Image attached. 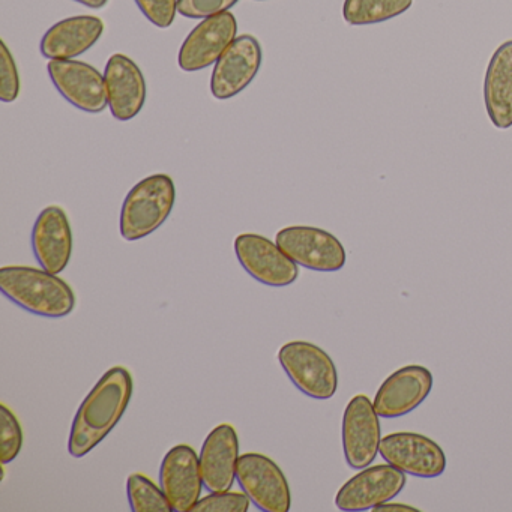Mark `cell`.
Listing matches in <instances>:
<instances>
[{"label":"cell","instance_id":"obj_1","mask_svg":"<svg viewBox=\"0 0 512 512\" xmlns=\"http://www.w3.org/2000/svg\"><path fill=\"white\" fill-rule=\"evenodd\" d=\"M134 379L122 365L110 368L82 401L71 425L68 452L83 458L94 451L121 421L130 406Z\"/></svg>","mask_w":512,"mask_h":512},{"label":"cell","instance_id":"obj_2","mask_svg":"<svg viewBox=\"0 0 512 512\" xmlns=\"http://www.w3.org/2000/svg\"><path fill=\"white\" fill-rule=\"evenodd\" d=\"M0 290L22 310L47 319L70 316L76 308V293L70 284L43 268L4 266Z\"/></svg>","mask_w":512,"mask_h":512},{"label":"cell","instance_id":"obj_3","mask_svg":"<svg viewBox=\"0 0 512 512\" xmlns=\"http://www.w3.org/2000/svg\"><path fill=\"white\" fill-rule=\"evenodd\" d=\"M176 202L175 182L157 173L142 179L125 197L119 218L121 236L128 242L140 241L157 232L172 214Z\"/></svg>","mask_w":512,"mask_h":512},{"label":"cell","instance_id":"obj_4","mask_svg":"<svg viewBox=\"0 0 512 512\" xmlns=\"http://www.w3.org/2000/svg\"><path fill=\"white\" fill-rule=\"evenodd\" d=\"M278 362L290 382L307 397L329 400L337 392V367L322 347L310 341H290L278 352Z\"/></svg>","mask_w":512,"mask_h":512},{"label":"cell","instance_id":"obj_5","mask_svg":"<svg viewBox=\"0 0 512 512\" xmlns=\"http://www.w3.org/2000/svg\"><path fill=\"white\" fill-rule=\"evenodd\" d=\"M236 481L262 512H289L292 491L281 467L268 455L259 452L242 454L238 460Z\"/></svg>","mask_w":512,"mask_h":512},{"label":"cell","instance_id":"obj_6","mask_svg":"<svg viewBox=\"0 0 512 512\" xmlns=\"http://www.w3.org/2000/svg\"><path fill=\"white\" fill-rule=\"evenodd\" d=\"M275 242L298 266L316 272H337L346 265L347 254L340 239L319 227H284Z\"/></svg>","mask_w":512,"mask_h":512},{"label":"cell","instance_id":"obj_7","mask_svg":"<svg viewBox=\"0 0 512 512\" xmlns=\"http://www.w3.org/2000/svg\"><path fill=\"white\" fill-rule=\"evenodd\" d=\"M238 262L250 277L269 287H287L299 277V268L277 242L257 233H242L235 239Z\"/></svg>","mask_w":512,"mask_h":512},{"label":"cell","instance_id":"obj_8","mask_svg":"<svg viewBox=\"0 0 512 512\" xmlns=\"http://www.w3.org/2000/svg\"><path fill=\"white\" fill-rule=\"evenodd\" d=\"M379 418L367 395H355L347 404L341 424V440L344 458L352 469H365L376 460L382 442Z\"/></svg>","mask_w":512,"mask_h":512},{"label":"cell","instance_id":"obj_9","mask_svg":"<svg viewBox=\"0 0 512 512\" xmlns=\"http://www.w3.org/2000/svg\"><path fill=\"white\" fill-rule=\"evenodd\" d=\"M406 484V473L392 464L368 466L338 490L335 505L340 511H368L397 497Z\"/></svg>","mask_w":512,"mask_h":512},{"label":"cell","instance_id":"obj_10","mask_svg":"<svg viewBox=\"0 0 512 512\" xmlns=\"http://www.w3.org/2000/svg\"><path fill=\"white\" fill-rule=\"evenodd\" d=\"M379 454L386 463L418 478H437L446 469L443 449L430 437L413 431L382 437Z\"/></svg>","mask_w":512,"mask_h":512},{"label":"cell","instance_id":"obj_11","mask_svg":"<svg viewBox=\"0 0 512 512\" xmlns=\"http://www.w3.org/2000/svg\"><path fill=\"white\" fill-rule=\"evenodd\" d=\"M47 73L56 91L82 112L98 115L109 106L106 79L97 68L82 61H50Z\"/></svg>","mask_w":512,"mask_h":512},{"label":"cell","instance_id":"obj_12","mask_svg":"<svg viewBox=\"0 0 512 512\" xmlns=\"http://www.w3.org/2000/svg\"><path fill=\"white\" fill-rule=\"evenodd\" d=\"M262 61V46L257 38L253 35L236 38L212 71V97L226 101L241 94L256 79Z\"/></svg>","mask_w":512,"mask_h":512},{"label":"cell","instance_id":"obj_13","mask_svg":"<svg viewBox=\"0 0 512 512\" xmlns=\"http://www.w3.org/2000/svg\"><path fill=\"white\" fill-rule=\"evenodd\" d=\"M238 35V22L230 11L209 17L196 26L179 49L178 65L185 73H196L217 64Z\"/></svg>","mask_w":512,"mask_h":512},{"label":"cell","instance_id":"obj_14","mask_svg":"<svg viewBox=\"0 0 512 512\" xmlns=\"http://www.w3.org/2000/svg\"><path fill=\"white\" fill-rule=\"evenodd\" d=\"M160 485L173 512H191L202 499V469L199 454L190 445L173 446L161 461Z\"/></svg>","mask_w":512,"mask_h":512},{"label":"cell","instance_id":"obj_15","mask_svg":"<svg viewBox=\"0 0 512 512\" xmlns=\"http://www.w3.org/2000/svg\"><path fill=\"white\" fill-rule=\"evenodd\" d=\"M433 389V374L422 365H406L386 377L374 397L380 418L395 419L418 409Z\"/></svg>","mask_w":512,"mask_h":512},{"label":"cell","instance_id":"obj_16","mask_svg":"<svg viewBox=\"0 0 512 512\" xmlns=\"http://www.w3.org/2000/svg\"><path fill=\"white\" fill-rule=\"evenodd\" d=\"M32 251L38 265L59 275L70 265L73 256V230L61 206H47L32 229Z\"/></svg>","mask_w":512,"mask_h":512},{"label":"cell","instance_id":"obj_17","mask_svg":"<svg viewBox=\"0 0 512 512\" xmlns=\"http://www.w3.org/2000/svg\"><path fill=\"white\" fill-rule=\"evenodd\" d=\"M104 79L113 118L119 122L136 118L146 103V80L139 65L128 56L116 53L107 62Z\"/></svg>","mask_w":512,"mask_h":512},{"label":"cell","instance_id":"obj_18","mask_svg":"<svg viewBox=\"0 0 512 512\" xmlns=\"http://www.w3.org/2000/svg\"><path fill=\"white\" fill-rule=\"evenodd\" d=\"M239 439L230 424L217 425L203 442L199 460L203 484L209 493L232 490L238 470Z\"/></svg>","mask_w":512,"mask_h":512},{"label":"cell","instance_id":"obj_19","mask_svg":"<svg viewBox=\"0 0 512 512\" xmlns=\"http://www.w3.org/2000/svg\"><path fill=\"white\" fill-rule=\"evenodd\" d=\"M104 34L103 20L76 16L61 20L44 34L40 50L50 61H70L91 50Z\"/></svg>","mask_w":512,"mask_h":512},{"label":"cell","instance_id":"obj_20","mask_svg":"<svg viewBox=\"0 0 512 512\" xmlns=\"http://www.w3.org/2000/svg\"><path fill=\"white\" fill-rule=\"evenodd\" d=\"M484 103L494 127H512V40L503 43L491 56L485 71Z\"/></svg>","mask_w":512,"mask_h":512},{"label":"cell","instance_id":"obj_21","mask_svg":"<svg viewBox=\"0 0 512 512\" xmlns=\"http://www.w3.org/2000/svg\"><path fill=\"white\" fill-rule=\"evenodd\" d=\"M413 0H344L343 19L350 26L377 25L401 16Z\"/></svg>","mask_w":512,"mask_h":512},{"label":"cell","instance_id":"obj_22","mask_svg":"<svg viewBox=\"0 0 512 512\" xmlns=\"http://www.w3.org/2000/svg\"><path fill=\"white\" fill-rule=\"evenodd\" d=\"M127 497L133 512H172L161 485L143 473H131L127 479Z\"/></svg>","mask_w":512,"mask_h":512},{"label":"cell","instance_id":"obj_23","mask_svg":"<svg viewBox=\"0 0 512 512\" xmlns=\"http://www.w3.org/2000/svg\"><path fill=\"white\" fill-rule=\"evenodd\" d=\"M0 419H2V427H0V457H2V464L11 463L19 457L23 448V428L17 419L16 413L10 407L2 404L0 406Z\"/></svg>","mask_w":512,"mask_h":512},{"label":"cell","instance_id":"obj_24","mask_svg":"<svg viewBox=\"0 0 512 512\" xmlns=\"http://www.w3.org/2000/svg\"><path fill=\"white\" fill-rule=\"evenodd\" d=\"M251 500L244 491L209 493L196 503L191 512H247Z\"/></svg>","mask_w":512,"mask_h":512},{"label":"cell","instance_id":"obj_25","mask_svg":"<svg viewBox=\"0 0 512 512\" xmlns=\"http://www.w3.org/2000/svg\"><path fill=\"white\" fill-rule=\"evenodd\" d=\"M20 94V76L16 59L7 43H0V100L14 103Z\"/></svg>","mask_w":512,"mask_h":512},{"label":"cell","instance_id":"obj_26","mask_svg":"<svg viewBox=\"0 0 512 512\" xmlns=\"http://www.w3.org/2000/svg\"><path fill=\"white\" fill-rule=\"evenodd\" d=\"M239 0H178V13L185 19H209L227 13Z\"/></svg>","mask_w":512,"mask_h":512},{"label":"cell","instance_id":"obj_27","mask_svg":"<svg viewBox=\"0 0 512 512\" xmlns=\"http://www.w3.org/2000/svg\"><path fill=\"white\" fill-rule=\"evenodd\" d=\"M143 16L160 29H167L175 22L178 0H134Z\"/></svg>","mask_w":512,"mask_h":512},{"label":"cell","instance_id":"obj_28","mask_svg":"<svg viewBox=\"0 0 512 512\" xmlns=\"http://www.w3.org/2000/svg\"><path fill=\"white\" fill-rule=\"evenodd\" d=\"M376 512H418L419 509L415 508V506L406 505V503H392L391 500L389 502L382 503V505L376 506L373 509Z\"/></svg>","mask_w":512,"mask_h":512},{"label":"cell","instance_id":"obj_29","mask_svg":"<svg viewBox=\"0 0 512 512\" xmlns=\"http://www.w3.org/2000/svg\"><path fill=\"white\" fill-rule=\"evenodd\" d=\"M77 4L85 5V7L91 8V10H101L109 4V0H74Z\"/></svg>","mask_w":512,"mask_h":512},{"label":"cell","instance_id":"obj_30","mask_svg":"<svg viewBox=\"0 0 512 512\" xmlns=\"http://www.w3.org/2000/svg\"><path fill=\"white\" fill-rule=\"evenodd\" d=\"M259 2H262V0H259Z\"/></svg>","mask_w":512,"mask_h":512}]
</instances>
